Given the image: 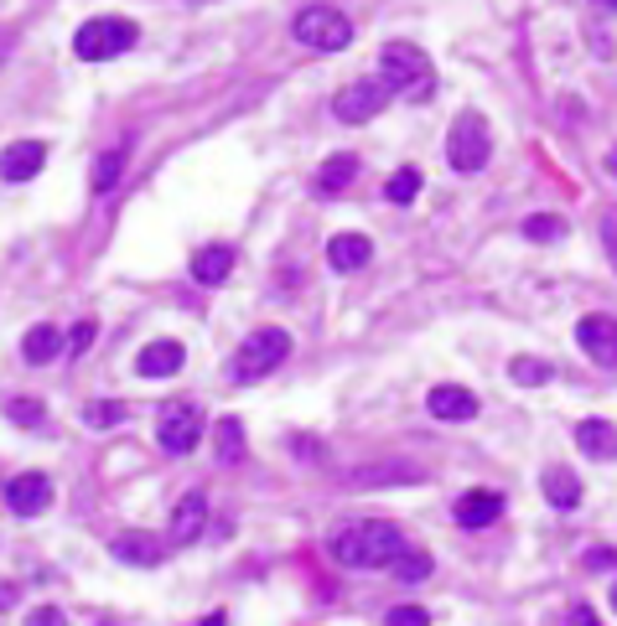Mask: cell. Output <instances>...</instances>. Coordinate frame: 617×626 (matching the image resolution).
<instances>
[{"label": "cell", "mask_w": 617, "mask_h": 626, "mask_svg": "<svg viewBox=\"0 0 617 626\" xmlns=\"http://www.w3.org/2000/svg\"><path fill=\"white\" fill-rule=\"evenodd\" d=\"M405 554V533L389 518H359L333 533V559L348 569H389Z\"/></svg>", "instance_id": "6da1fadb"}, {"label": "cell", "mask_w": 617, "mask_h": 626, "mask_svg": "<svg viewBox=\"0 0 617 626\" xmlns=\"http://www.w3.org/2000/svg\"><path fill=\"white\" fill-rule=\"evenodd\" d=\"M379 73L384 83L405 98H426L436 88V73H431V58L420 52L416 42H389L384 52H379Z\"/></svg>", "instance_id": "7a4b0ae2"}, {"label": "cell", "mask_w": 617, "mask_h": 626, "mask_svg": "<svg viewBox=\"0 0 617 626\" xmlns=\"http://www.w3.org/2000/svg\"><path fill=\"white\" fill-rule=\"evenodd\" d=\"M136 42H140V26L130 16H94L73 32V52H79V62H109L120 52H130Z\"/></svg>", "instance_id": "3957f363"}, {"label": "cell", "mask_w": 617, "mask_h": 626, "mask_svg": "<svg viewBox=\"0 0 617 626\" xmlns=\"http://www.w3.org/2000/svg\"><path fill=\"white\" fill-rule=\"evenodd\" d=\"M291 357V332H280V327H259L255 336H244L229 373H234V383H259V378H270Z\"/></svg>", "instance_id": "277c9868"}, {"label": "cell", "mask_w": 617, "mask_h": 626, "mask_svg": "<svg viewBox=\"0 0 617 626\" xmlns=\"http://www.w3.org/2000/svg\"><path fill=\"white\" fill-rule=\"evenodd\" d=\"M291 37L312 52H342L353 42V21L342 16L338 5H306L296 21H291Z\"/></svg>", "instance_id": "5b68a950"}, {"label": "cell", "mask_w": 617, "mask_h": 626, "mask_svg": "<svg viewBox=\"0 0 617 626\" xmlns=\"http://www.w3.org/2000/svg\"><path fill=\"white\" fill-rule=\"evenodd\" d=\"M488 156H493L488 119L473 115V109H462V115L452 119V135H446V161H452V172L473 177V172H482V166H488Z\"/></svg>", "instance_id": "8992f818"}, {"label": "cell", "mask_w": 617, "mask_h": 626, "mask_svg": "<svg viewBox=\"0 0 617 626\" xmlns=\"http://www.w3.org/2000/svg\"><path fill=\"white\" fill-rule=\"evenodd\" d=\"M389 98H395V88H389V83L359 79V83H348V88L333 98V115H338L342 125H363V119L384 115V104H389Z\"/></svg>", "instance_id": "52a82bcc"}, {"label": "cell", "mask_w": 617, "mask_h": 626, "mask_svg": "<svg viewBox=\"0 0 617 626\" xmlns=\"http://www.w3.org/2000/svg\"><path fill=\"white\" fill-rule=\"evenodd\" d=\"M156 440H161L166 456H187V450H198L202 410L198 404H166V410H161V425H156Z\"/></svg>", "instance_id": "ba28073f"}, {"label": "cell", "mask_w": 617, "mask_h": 626, "mask_svg": "<svg viewBox=\"0 0 617 626\" xmlns=\"http://www.w3.org/2000/svg\"><path fill=\"white\" fill-rule=\"evenodd\" d=\"M577 342L581 353L592 357L597 368H617V316H581L577 321Z\"/></svg>", "instance_id": "9c48e42d"}, {"label": "cell", "mask_w": 617, "mask_h": 626, "mask_svg": "<svg viewBox=\"0 0 617 626\" xmlns=\"http://www.w3.org/2000/svg\"><path fill=\"white\" fill-rule=\"evenodd\" d=\"M53 503V482L42 476V471H21L5 482V508L16 512V518H42Z\"/></svg>", "instance_id": "30bf717a"}, {"label": "cell", "mask_w": 617, "mask_h": 626, "mask_svg": "<svg viewBox=\"0 0 617 626\" xmlns=\"http://www.w3.org/2000/svg\"><path fill=\"white\" fill-rule=\"evenodd\" d=\"M452 518H457L462 529H493L498 518H503V492H493V487L462 492L457 508H452Z\"/></svg>", "instance_id": "8fae6325"}, {"label": "cell", "mask_w": 617, "mask_h": 626, "mask_svg": "<svg viewBox=\"0 0 617 626\" xmlns=\"http://www.w3.org/2000/svg\"><path fill=\"white\" fill-rule=\"evenodd\" d=\"M426 410H431V420L462 425V420H473V414H478V393L462 389V383H436V389L426 393Z\"/></svg>", "instance_id": "7c38bea8"}, {"label": "cell", "mask_w": 617, "mask_h": 626, "mask_svg": "<svg viewBox=\"0 0 617 626\" xmlns=\"http://www.w3.org/2000/svg\"><path fill=\"white\" fill-rule=\"evenodd\" d=\"M182 363H187V347L172 342V336H156V342H145V347H140L136 373H140V378H172V373H182Z\"/></svg>", "instance_id": "4fadbf2b"}, {"label": "cell", "mask_w": 617, "mask_h": 626, "mask_svg": "<svg viewBox=\"0 0 617 626\" xmlns=\"http://www.w3.org/2000/svg\"><path fill=\"white\" fill-rule=\"evenodd\" d=\"M42 161H47V145H42V140H16V145L0 151V177L5 181H32L42 172Z\"/></svg>", "instance_id": "5bb4252c"}, {"label": "cell", "mask_w": 617, "mask_h": 626, "mask_svg": "<svg viewBox=\"0 0 617 626\" xmlns=\"http://www.w3.org/2000/svg\"><path fill=\"white\" fill-rule=\"evenodd\" d=\"M202 529H208V497L187 492L177 508H172V544H198Z\"/></svg>", "instance_id": "9a60e30c"}, {"label": "cell", "mask_w": 617, "mask_h": 626, "mask_svg": "<svg viewBox=\"0 0 617 626\" xmlns=\"http://www.w3.org/2000/svg\"><path fill=\"white\" fill-rule=\"evenodd\" d=\"M109 548H115L120 565H140V569H151L166 559V539H156V533H120Z\"/></svg>", "instance_id": "2e32d148"}, {"label": "cell", "mask_w": 617, "mask_h": 626, "mask_svg": "<svg viewBox=\"0 0 617 626\" xmlns=\"http://www.w3.org/2000/svg\"><path fill=\"white\" fill-rule=\"evenodd\" d=\"M374 259V238L369 234H338L333 244H327V264L338 274H353V270H363Z\"/></svg>", "instance_id": "e0dca14e"}, {"label": "cell", "mask_w": 617, "mask_h": 626, "mask_svg": "<svg viewBox=\"0 0 617 626\" xmlns=\"http://www.w3.org/2000/svg\"><path fill=\"white\" fill-rule=\"evenodd\" d=\"M234 274V249H223V244H208L193 255V280L198 285H223Z\"/></svg>", "instance_id": "ac0fdd59"}, {"label": "cell", "mask_w": 617, "mask_h": 626, "mask_svg": "<svg viewBox=\"0 0 617 626\" xmlns=\"http://www.w3.org/2000/svg\"><path fill=\"white\" fill-rule=\"evenodd\" d=\"M577 446H581V456H592V461H613L617 456V430L607 425V420H581Z\"/></svg>", "instance_id": "d6986e66"}, {"label": "cell", "mask_w": 617, "mask_h": 626, "mask_svg": "<svg viewBox=\"0 0 617 626\" xmlns=\"http://www.w3.org/2000/svg\"><path fill=\"white\" fill-rule=\"evenodd\" d=\"M58 353H62V332H58V327H47V321H42V327H32V332L21 336V357H26L32 368L53 363Z\"/></svg>", "instance_id": "ffe728a7"}, {"label": "cell", "mask_w": 617, "mask_h": 626, "mask_svg": "<svg viewBox=\"0 0 617 626\" xmlns=\"http://www.w3.org/2000/svg\"><path fill=\"white\" fill-rule=\"evenodd\" d=\"M545 497H550V508H560V512L581 508V482H577V471H566V466H550V471H545Z\"/></svg>", "instance_id": "44dd1931"}, {"label": "cell", "mask_w": 617, "mask_h": 626, "mask_svg": "<svg viewBox=\"0 0 617 626\" xmlns=\"http://www.w3.org/2000/svg\"><path fill=\"white\" fill-rule=\"evenodd\" d=\"M353 177H359V161L353 156H327L322 161V172H317V192L322 197H338L353 187Z\"/></svg>", "instance_id": "7402d4cb"}, {"label": "cell", "mask_w": 617, "mask_h": 626, "mask_svg": "<svg viewBox=\"0 0 617 626\" xmlns=\"http://www.w3.org/2000/svg\"><path fill=\"white\" fill-rule=\"evenodd\" d=\"M213 446H219V461L223 466H240L244 461V425L234 414H223L219 420V435H213Z\"/></svg>", "instance_id": "603a6c76"}, {"label": "cell", "mask_w": 617, "mask_h": 626, "mask_svg": "<svg viewBox=\"0 0 617 626\" xmlns=\"http://www.w3.org/2000/svg\"><path fill=\"white\" fill-rule=\"evenodd\" d=\"M509 378L524 383V389H539V383H550L556 378V363H539V357H514L509 363Z\"/></svg>", "instance_id": "cb8c5ba5"}, {"label": "cell", "mask_w": 617, "mask_h": 626, "mask_svg": "<svg viewBox=\"0 0 617 626\" xmlns=\"http://www.w3.org/2000/svg\"><path fill=\"white\" fill-rule=\"evenodd\" d=\"M120 420H125L120 399H94V404H83V425H89V430H115Z\"/></svg>", "instance_id": "d4e9b609"}, {"label": "cell", "mask_w": 617, "mask_h": 626, "mask_svg": "<svg viewBox=\"0 0 617 626\" xmlns=\"http://www.w3.org/2000/svg\"><path fill=\"white\" fill-rule=\"evenodd\" d=\"M420 471L416 466H363V471H353L348 482L353 487H379V482H416Z\"/></svg>", "instance_id": "484cf974"}, {"label": "cell", "mask_w": 617, "mask_h": 626, "mask_svg": "<svg viewBox=\"0 0 617 626\" xmlns=\"http://www.w3.org/2000/svg\"><path fill=\"white\" fill-rule=\"evenodd\" d=\"M416 192H420V172H416V166H399L395 177L384 181V197L399 202V208H405V202H416Z\"/></svg>", "instance_id": "4316f807"}, {"label": "cell", "mask_w": 617, "mask_h": 626, "mask_svg": "<svg viewBox=\"0 0 617 626\" xmlns=\"http://www.w3.org/2000/svg\"><path fill=\"white\" fill-rule=\"evenodd\" d=\"M524 238H535V244H556V238H566V217H556V213L524 217Z\"/></svg>", "instance_id": "83f0119b"}, {"label": "cell", "mask_w": 617, "mask_h": 626, "mask_svg": "<svg viewBox=\"0 0 617 626\" xmlns=\"http://www.w3.org/2000/svg\"><path fill=\"white\" fill-rule=\"evenodd\" d=\"M120 172H125V145H115V151H104V156L94 161V187L109 192V187L120 181Z\"/></svg>", "instance_id": "f1b7e54d"}, {"label": "cell", "mask_w": 617, "mask_h": 626, "mask_svg": "<svg viewBox=\"0 0 617 626\" xmlns=\"http://www.w3.org/2000/svg\"><path fill=\"white\" fill-rule=\"evenodd\" d=\"M5 414H11V425H21V430H37L42 420H47V404L42 399H11Z\"/></svg>", "instance_id": "f546056e"}, {"label": "cell", "mask_w": 617, "mask_h": 626, "mask_svg": "<svg viewBox=\"0 0 617 626\" xmlns=\"http://www.w3.org/2000/svg\"><path fill=\"white\" fill-rule=\"evenodd\" d=\"M389 575H399V580H426V575H431V554H420V548L405 544V554L389 565Z\"/></svg>", "instance_id": "4dcf8cb0"}, {"label": "cell", "mask_w": 617, "mask_h": 626, "mask_svg": "<svg viewBox=\"0 0 617 626\" xmlns=\"http://www.w3.org/2000/svg\"><path fill=\"white\" fill-rule=\"evenodd\" d=\"M384 626H431V611H420V606H395L389 616H384Z\"/></svg>", "instance_id": "1f68e13d"}, {"label": "cell", "mask_w": 617, "mask_h": 626, "mask_svg": "<svg viewBox=\"0 0 617 626\" xmlns=\"http://www.w3.org/2000/svg\"><path fill=\"white\" fill-rule=\"evenodd\" d=\"M94 336H100V332H94V321H79V327L68 332V353H73V357H83V353H89V347H94Z\"/></svg>", "instance_id": "d6a6232c"}, {"label": "cell", "mask_w": 617, "mask_h": 626, "mask_svg": "<svg viewBox=\"0 0 617 626\" xmlns=\"http://www.w3.org/2000/svg\"><path fill=\"white\" fill-rule=\"evenodd\" d=\"M602 249H607V259H613V270H617V213L602 217Z\"/></svg>", "instance_id": "836d02e7"}, {"label": "cell", "mask_w": 617, "mask_h": 626, "mask_svg": "<svg viewBox=\"0 0 617 626\" xmlns=\"http://www.w3.org/2000/svg\"><path fill=\"white\" fill-rule=\"evenodd\" d=\"M26 626H68V616H62L58 606H37L32 616H26Z\"/></svg>", "instance_id": "e575fe53"}, {"label": "cell", "mask_w": 617, "mask_h": 626, "mask_svg": "<svg viewBox=\"0 0 617 626\" xmlns=\"http://www.w3.org/2000/svg\"><path fill=\"white\" fill-rule=\"evenodd\" d=\"M586 569H617V554L613 548H592V554H586Z\"/></svg>", "instance_id": "d590c367"}, {"label": "cell", "mask_w": 617, "mask_h": 626, "mask_svg": "<svg viewBox=\"0 0 617 626\" xmlns=\"http://www.w3.org/2000/svg\"><path fill=\"white\" fill-rule=\"evenodd\" d=\"M571 626H602V622H597V611L577 601V606H571Z\"/></svg>", "instance_id": "8d00e7d4"}, {"label": "cell", "mask_w": 617, "mask_h": 626, "mask_svg": "<svg viewBox=\"0 0 617 626\" xmlns=\"http://www.w3.org/2000/svg\"><path fill=\"white\" fill-rule=\"evenodd\" d=\"M16 595H21L16 580H0V611H11V606H16Z\"/></svg>", "instance_id": "74e56055"}, {"label": "cell", "mask_w": 617, "mask_h": 626, "mask_svg": "<svg viewBox=\"0 0 617 626\" xmlns=\"http://www.w3.org/2000/svg\"><path fill=\"white\" fill-rule=\"evenodd\" d=\"M202 626H229V616H223V611H213V616H202Z\"/></svg>", "instance_id": "f35d334b"}, {"label": "cell", "mask_w": 617, "mask_h": 626, "mask_svg": "<svg viewBox=\"0 0 617 626\" xmlns=\"http://www.w3.org/2000/svg\"><path fill=\"white\" fill-rule=\"evenodd\" d=\"M607 177H617V145L607 151Z\"/></svg>", "instance_id": "ab89813d"}, {"label": "cell", "mask_w": 617, "mask_h": 626, "mask_svg": "<svg viewBox=\"0 0 617 626\" xmlns=\"http://www.w3.org/2000/svg\"><path fill=\"white\" fill-rule=\"evenodd\" d=\"M592 5H602V11H617V0H592Z\"/></svg>", "instance_id": "60d3db41"}, {"label": "cell", "mask_w": 617, "mask_h": 626, "mask_svg": "<svg viewBox=\"0 0 617 626\" xmlns=\"http://www.w3.org/2000/svg\"><path fill=\"white\" fill-rule=\"evenodd\" d=\"M613 611H617V586H613Z\"/></svg>", "instance_id": "b9f144b4"}]
</instances>
